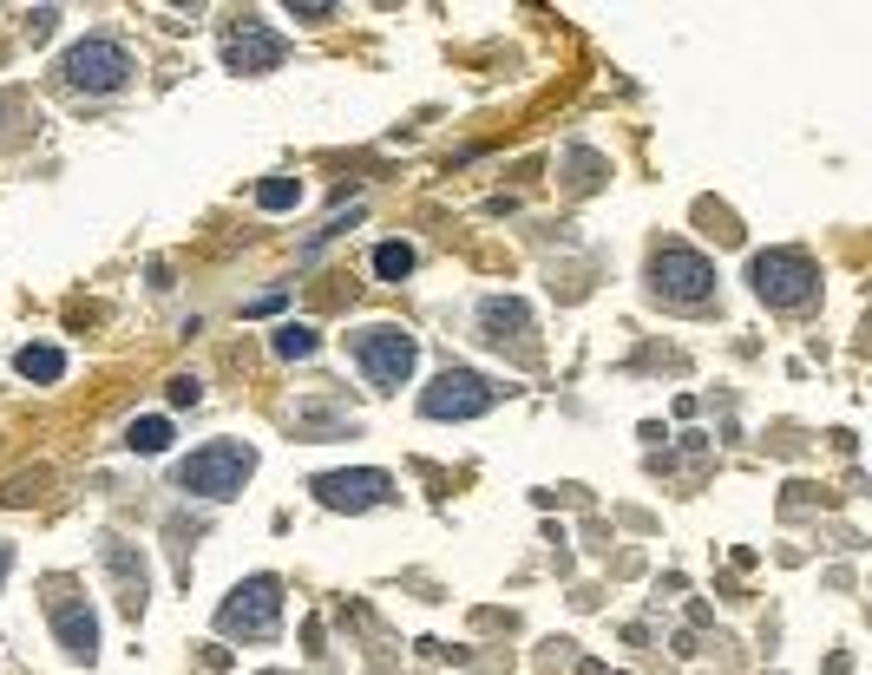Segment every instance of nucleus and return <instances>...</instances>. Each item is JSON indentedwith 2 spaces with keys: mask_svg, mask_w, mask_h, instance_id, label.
<instances>
[{
  "mask_svg": "<svg viewBox=\"0 0 872 675\" xmlns=\"http://www.w3.org/2000/svg\"><path fill=\"white\" fill-rule=\"evenodd\" d=\"M276 624H282V584H276V578L236 584V591L223 597V610H217V630H223V637H276Z\"/></svg>",
  "mask_w": 872,
  "mask_h": 675,
  "instance_id": "obj_5",
  "label": "nucleus"
},
{
  "mask_svg": "<svg viewBox=\"0 0 872 675\" xmlns=\"http://www.w3.org/2000/svg\"><path fill=\"white\" fill-rule=\"evenodd\" d=\"M315 348H322V341H315L309 322H282V328H276V354H282V361H309Z\"/></svg>",
  "mask_w": 872,
  "mask_h": 675,
  "instance_id": "obj_14",
  "label": "nucleus"
},
{
  "mask_svg": "<svg viewBox=\"0 0 872 675\" xmlns=\"http://www.w3.org/2000/svg\"><path fill=\"white\" fill-rule=\"evenodd\" d=\"M387 492H394V479L374 473V466H361V473H322L315 479V499L328 512H374V505H387Z\"/></svg>",
  "mask_w": 872,
  "mask_h": 675,
  "instance_id": "obj_8",
  "label": "nucleus"
},
{
  "mask_svg": "<svg viewBox=\"0 0 872 675\" xmlns=\"http://www.w3.org/2000/svg\"><path fill=\"white\" fill-rule=\"evenodd\" d=\"M479 335L492 341V348H532V309L519 302V295H486L479 302Z\"/></svg>",
  "mask_w": 872,
  "mask_h": 675,
  "instance_id": "obj_10",
  "label": "nucleus"
},
{
  "mask_svg": "<svg viewBox=\"0 0 872 675\" xmlns=\"http://www.w3.org/2000/svg\"><path fill=\"white\" fill-rule=\"evenodd\" d=\"M125 446H131V453H144V459H151V453H164V446H171V420H131Z\"/></svg>",
  "mask_w": 872,
  "mask_h": 675,
  "instance_id": "obj_15",
  "label": "nucleus"
},
{
  "mask_svg": "<svg viewBox=\"0 0 872 675\" xmlns=\"http://www.w3.org/2000/svg\"><path fill=\"white\" fill-rule=\"evenodd\" d=\"M650 295L670 302V309H702V302L716 295L709 256H696V249H683V243L656 249V256H650Z\"/></svg>",
  "mask_w": 872,
  "mask_h": 675,
  "instance_id": "obj_2",
  "label": "nucleus"
},
{
  "mask_svg": "<svg viewBox=\"0 0 872 675\" xmlns=\"http://www.w3.org/2000/svg\"><path fill=\"white\" fill-rule=\"evenodd\" d=\"M354 361H361V374L374 387H400L414 374V361H420V341L407 328H394V322H374V328L354 335Z\"/></svg>",
  "mask_w": 872,
  "mask_h": 675,
  "instance_id": "obj_4",
  "label": "nucleus"
},
{
  "mask_svg": "<svg viewBox=\"0 0 872 675\" xmlns=\"http://www.w3.org/2000/svg\"><path fill=\"white\" fill-rule=\"evenodd\" d=\"M26 381H39V387H53L59 374H66V354L59 348H46V341H33V348H20V361H13Z\"/></svg>",
  "mask_w": 872,
  "mask_h": 675,
  "instance_id": "obj_13",
  "label": "nucleus"
},
{
  "mask_svg": "<svg viewBox=\"0 0 872 675\" xmlns=\"http://www.w3.org/2000/svg\"><path fill=\"white\" fill-rule=\"evenodd\" d=\"M282 33H269L263 20H243L236 33H223V66L230 72H276L282 66Z\"/></svg>",
  "mask_w": 872,
  "mask_h": 675,
  "instance_id": "obj_9",
  "label": "nucleus"
},
{
  "mask_svg": "<svg viewBox=\"0 0 872 675\" xmlns=\"http://www.w3.org/2000/svg\"><path fill=\"white\" fill-rule=\"evenodd\" d=\"M249 473H256V453H249L243 440H217V446H197V453L177 466V486L197 492V499H236Z\"/></svg>",
  "mask_w": 872,
  "mask_h": 675,
  "instance_id": "obj_1",
  "label": "nucleus"
},
{
  "mask_svg": "<svg viewBox=\"0 0 872 675\" xmlns=\"http://www.w3.org/2000/svg\"><path fill=\"white\" fill-rule=\"evenodd\" d=\"M492 407V387H486V374H473V368H446V374H433V387L420 394V414L427 420H473V414H486Z\"/></svg>",
  "mask_w": 872,
  "mask_h": 675,
  "instance_id": "obj_7",
  "label": "nucleus"
},
{
  "mask_svg": "<svg viewBox=\"0 0 872 675\" xmlns=\"http://www.w3.org/2000/svg\"><path fill=\"white\" fill-rule=\"evenodd\" d=\"M197 400H204V387H197L190 374H177V381H171V407H197Z\"/></svg>",
  "mask_w": 872,
  "mask_h": 675,
  "instance_id": "obj_18",
  "label": "nucleus"
},
{
  "mask_svg": "<svg viewBox=\"0 0 872 675\" xmlns=\"http://www.w3.org/2000/svg\"><path fill=\"white\" fill-rule=\"evenodd\" d=\"M53 630H59V643H66L72 663H92V656H98V624H92L85 604H59V610H53Z\"/></svg>",
  "mask_w": 872,
  "mask_h": 675,
  "instance_id": "obj_11",
  "label": "nucleus"
},
{
  "mask_svg": "<svg viewBox=\"0 0 872 675\" xmlns=\"http://www.w3.org/2000/svg\"><path fill=\"white\" fill-rule=\"evenodd\" d=\"M59 72H66V85H79V92H118V85L131 79V53H125L118 39H79V46L59 59Z\"/></svg>",
  "mask_w": 872,
  "mask_h": 675,
  "instance_id": "obj_6",
  "label": "nucleus"
},
{
  "mask_svg": "<svg viewBox=\"0 0 872 675\" xmlns=\"http://www.w3.org/2000/svg\"><path fill=\"white\" fill-rule=\"evenodd\" d=\"M407 269H414V243H381V249H374V276H381V282H400Z\"/></svg>",
  "mask_w": 872,
  "mask_h": 675,
  "instance_id": "obj_16",
  "label": "nucleus"
},
{
  "mask_svg": "<svg viewBox=\"0 0 872 675\" xmlns=\"http://www.w3.org/2000/svg\"><path fill=\"white\" fill-rule=\"evenodd\" d=\"M7 571H13V551H7V545H0V584H7Z\"/></svg>",
  "mask_w": 872,
  "mask_h": 675,
  "instance_id": "obj_19",
  "label": "nucleus"
},
{
  "mask_svg": "<svg viewBox=\"0 0 872 675\" xmlns=\"http://www.w3.org/2000/svg\"><path fill=\"white\" fill-rule=\"evenodd\" d=\"M256 203L263 210H295L302 203V184L295 177H269V184H256Z\"/></svg>",
  "mask_w": 872,
  "mask_h": 675,
  "instance_id": "obj_17",
  "label": "nucleus"
},
{
  "mask_svg": "<svg viewBox=\"0 0 872 675\" xmlns=\"http://www.w3.org/2000/svg\"><path fill=\"white\" fill-rule=\"evenodd\" d=\"M105 565H112V578H118V591H125L118 604L138 617V610H144V565H131V551H125V545H105Z\"/></svg>",
  "mask_w": 872,
  "mask_h": 675,
  "instance_id": "obj_12",
  "label": "nucleus"
},
{
  "mask_svg": "<svg viewBox=\"0 0 872 675\" xmlns=\"http://www.w3.org/2000/svg\"><path fill=\"white\" fill-rule=\"evenodd\" d=\"M748 282H755V295L775 302V309H807V302L821 295V269H814L801 249H761V256L748 263Z\"/></svg>",
  "mask_w": 872,
  "mask_h": 675,
  "instance_id": "obj_3",
  "label": "nucleus"
}]
</instances>
